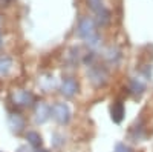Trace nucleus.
<instances>
[{
	"mask_svg": "<svg viewBox=\"0 0 153 152\" xmlns=\"http://www.w3.org/2000/svg\"><path fill=\"white\" fill-rule=\"evenodd\" d=\"M76 34L80 39L91 48L97 49L101 45V37L98 32V25L94 17L91 16H81L76 23Z\"/></svg>",
	"mask_w": 153,
	"mask_h": 152,
	"instance_id": "obj_1",
	"label": "nucleus"
},
{
	"mask_svg": "<svg viewBox=\"0 0 153 152\" xmlns=\"http://www.w3.org/2000/svg\"><path fill=\"white\" fill-rule=\"evenodd\" d=\"M12 98L17 108H32L37 103V95L29 89H17Z\"/></svg>",
	"mask_w": 153,
	"mask_h": 152,
	"instance_id": "obj_5",
	"label": "nucleus"
},
{
	"mask_svg": "<svg viewBox=\"0 0 153 152\" xmlns=\"http://www.w3.org/2000/svg\"><path fill=\"white\" fill-rule=\"evenodd\" d=\"M58 91L65 98H74L76 94L80 92V83H78V80H76L75 77L68 75V77H65L60 82Z\"/></svg>",
	"mask_w": 153,
	"mask_h": 152,
	"instance_id": "obj_4",
	"label": "nucleus"
},
{
	"mask_svg": "<svg viewBox=\"0 0 153 152\" xmlns=\"http://www.w3.org/2000/svg\"><path fill=\"white\" fill-rule=\"evenodd\" d=\"M147 89V85L143 80V77H132L127 85V92L133 97H141Z\"/></svg>",
	"mask_w": 153,
	"mask_h": 152,
	"instance_id": "obj_8",
	"label": "nucleus"
},
{
	"mask_svg": "<svg viewBox=\"0 0 153 152\" xmlns=\"http://www.w3.org/2000/svg\"><path fill=\"white\" fill-rule=\"evenodd\" d=\"M0 152H2V151H0Z\"/></svg>",
	"mask_w": 153,
	"mask_h": 152,
	"instance_id": "obj_17",
	"label": "nucleus"
},
{
	"mask_svg": "<svg viewBox=\"0 0 153 152\" xmlns=\"http://www.w3.org/2000/svg\"><path fill=\"white\" fill-rule=\"evenodd\" d=\"M8 123H9L11 131L16 132V134H22V132L26 131V118L19 112H11L9 117H8Z\"/></svg>",
	"mask_w": 153,
	"mask_h": 152,
	"instance_id": "obj_7",
	"label": "nucleus"
},
{
	"mask_svg": "<svg viewBox=\"0 0 153 152\" xmlns=\"http://www.w3.org/2000/svg\"><path fill=\"white\" fill-rule=\"evenodd\" d=\"M87 80L91 82V85L94 88H104L109 83V69L107 66L98 65V63H94V65L87 66Z\"/></svg>",
	"mask_w": 153,
	"mask_h": 152,
	"instance_id": "obj_2",
	"label": "nucleus"
},
{
	"mask_svg": "<svg viewBox=\"0 0 153 152\" xmlns=\"http://www.w3.org/2000/svg\"><path fill=\"white\" fill-rule=\"evenodd\" d=\"M110 115H112V120L113 123H117L120 124L124 117H126V108H124V103L121 100H117V101H113L112 106H110Z\"/></svg>",
	"mask_w": 153,
	"mask_h": 152,
	"instance_id": "obj_11",
	"label": "nucleus"
},
{
	"mask_svg": "<svg viewBox=\"0 0 153 152\" xmlns=\"http://www.w3.org/2000/svg\"><path fill=\"white\" fill-rule=\"evenodd\" d=\"M25 138H26L28 145L34 149L42 148V145H43V138H42L40 132H37V131H26L25 132Z\"/></svg>",
	"mask_w": 153,
	"mask_h": 152,
	"instance_id": "obj_12",
	"label": "nucleus"
},
{
	"mask_svg": "<svg viewBox=\"0 0 153 152\" xmlns=\"http://www.w3.org/2000/svg\"><path fill=\"white\" fill-rule=\"evenodd\" d=\"M5 46V39H3V19L0 16V51Z\"/></svg>",
	"mask_w": 153,
	"mask_h": 152,
	"instance_id": "obj_14",
	"label": "nucleus"
},
{
	"mask_svg": "<svg viewBox=\"0 0 153 152\" xmlns=\"http://www.w3.org/2000/svg\"><path fill=\"white\" fill-rule=\"evenodd\" d=\"M16 60L11 55H0V79H6L14 72Z\"/></svg>",
	"mask_w": 153,
	"mask_h": 152,
	"instance_id": "obj_9",
	"label": "nucleus"
},
{
	"mask_svg": "<svg viewBox=\"0 0 153 152\" xmlns=\"http://www.w3.org/2000/svg\"><path fill=\"white\" fill-rule=\"evenodd\" d=\"M14 2H16V0H0V6H2V8H8Z\"/></svg>",
	"mask_w": 153,
	"mask_h": 152,
	"instance_id": "obj_15",
	"label": "nucleus"
},
{
	"mask_svg": "<svg viewBox=\"0 0 153 152\" xmlns=\"http://www.w3.org/2000/svg\"><path fill=\"white\" fill-rule=\"evenodd\" d=\"M51 118V105L46 101H37L34 106V121L37 124H45Z\"/></svg>",
	"mask_w": 153,
	"mask_h": 152,
	"instance_id": "obj_6",
	"label": "nucleus"
},
{
	"mask_svg": "<svg viewBox=\"0 0 153 152\" xmlns=\"http://www.w3.org/2000/svg\"><path fill=\"white\" fill-rule=\"evenodd\" d=\"M104 58H106V63L110 66H118L121 60H123V51L118 48V46H110L106 49L104 52Z\"/></svg>",
	"mask_w": 153,
	"mask_h": 152,
	"instance_id": "obj_10",
	"label": "nucleus"
},
{
	"mask_svg": "<svg viewBox=\"0 0 153 152\" xmlns=\"http://www.w3.org/2000/svg\"><path fill=\"white\" fill-rule=\"evenodd\" d=\"M113 152H135V151H133L129 145H126V143H117Z\"/></svg>",
	"mask_w": 153,
	"mask_h": 152,
	"instance_id": "obj_13",
	"label": "nucleus"
},
{
	"mask_svg": "<svg viewBox=\"0 0 153 152\" xmlns=\"http://www.w3.org/2000/svg\"><path fill=\"white\" fill-rule=\"evenodd\" d=\"M51 118H54L58 124L66 126L72 120V111L66 101H54L51 105Z\"/></svg>",
	"mask_w": 153,
	"mask_h": 152,
	"instance_id": "obj_3",
	"label": "nucleus"
},
{
	"mask_svg": "<svg viewBox=\"0 0 153 152\" xmlns=\"http://www.w3.org/2000/svg\"><path fill=\"white\" fill-rule=\"evenodd\" d=\"M34 152H48L46 149H42V148H38V149H34Z\"/></svg>",
	"mask_w": 153,
	"mask_h": 152,
	"instance_id": "obj_16",
	"label": "nucleus"
}]
</instances>
